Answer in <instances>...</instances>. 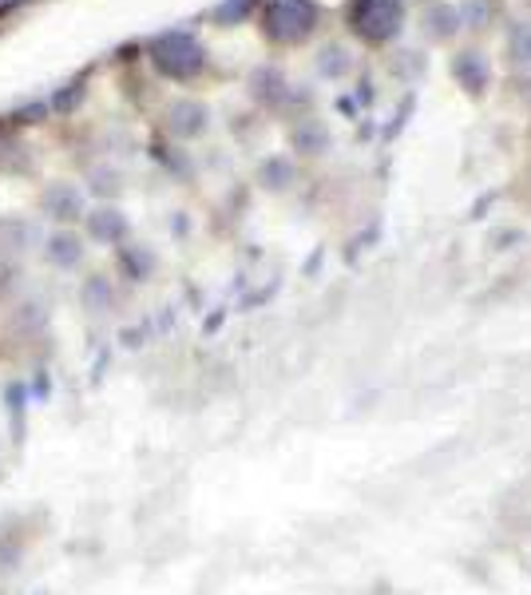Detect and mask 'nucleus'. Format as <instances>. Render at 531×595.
I'll use <instances>...</instances> for the list:
<instances>
[{
	"mask_svg": "<svg viewBox=\"0 0 531 595\" xmlns=\"http://www.w3.org/2000/svg\"><path fill=\"white\" fill-rule=\"evenodd\" d=\"M152 64L167 80H195L207 68V48L190 32H163L152 40Z\"/></svg>",
	"mask_w": 531,
	"mask_h": 595,
	"instance_id": "1",
	"label": "nucleus"
},
{
	"mask_svg": "<svg viewBox=\"0 0 531 595\" xmlns=\"http://www.w3.org/2000/svg\"><path fill=\"white\" fill-rule=\"evenodd\" d=\"M317 24L313 0H270L262 12V32L278 44H302Z\"/></svg>",
	"mask_w": 531,
	"mask_h": 595,
	"instance_id": "2",
	"label": "nucleus"
},
{
	"mask_svg": "<svg viewBox=\"0 0 531 595\" xmlns=\"http://www.w3.org/2000/svg\"><path fill=\"white\" fill-rule=\"evenodd\" d=\"M350 24L361 40H373V44H385L400 32L405 24V4L400 0H353Z\"/></svg>",
	"mask_w": 531,
	"mask_h": 595,
	"instance_id": "3",
	"label": "nucleus"
},
{
	"mask_svg": "<svg viewBox=\"0 0 531 595\" xmlns=\"http://www.w3.org/2000/svg\"><path fill=\"white\" fill-rule=\"evenodd\" d=\"M40 211L56 223H76L84 215V191L76 183H48L40 195Z\"/></svg>",
	"mask_w": 531,
	"mask_h": 595,
	"instance_id": "4",
	"label": "nucleus"
},
{
	"mask_svg": "<svg viewBox=\"0 0 531 595\" xmlns=\"http://www.w3.org/2000/svg\"><path fill=\"white\" fill-rule=\"evenodd\" d=\"M207 123H210V112L199 100H175V104L167 107V132H171L175 140H199V135L207 132Z\"/></svg>",
	"mask_w": 531,
	"mask_h": 595,
	"instance_id": "5",
	"label": "nucleus"
},
{
	"mask_svg": "<svg viewBox=\"0 0 531 595\" xmlns=\"http://www.w3.org/2000/svg\"><path fill=\"white\" fill-rule=\"evenodd\" d=\"M87 235L95 238V243L104 246H115L127 238V215L115 207H95L92 215H87Z\"/></svg>",
	"mask_w": 531,
	"mask_h": 595,
	"instance_id": "6",
	"label": "nucleus"
},
{
	"mask_svg": "<svg viewBox=\"0 0 531 595\" xmlns=\"http://www.w3.org/2000/svg\"><path fill=\"white\" fill-rule=\"evenodd\" d=\"M48 263L60 266V270H72V266L84 263V243H80V235H72V230H56V235L48 238Z\"/></svg>",
	"mask_w": 531,
	"mask_h": 595,
	"instance_id": "7",
	"label": "nucleus"
},
{
	"mask_svg": "<svg viewBox=\"0 0 531 595\" xmlns=\"http://www.w3.org/2000/svg\"><path fill=\"white\" fill-rule=\"evenodd\" d=\"M452 72L468 92H485L488 76H492V72H488V60L480 57V52H460V57L452 60Z\"/></svg>",
	"mask_w": 531,
	"mask_h": 595,
	"instance_id": "8",
	"label": "nucleus"
},
{
	"mask_svg": "<svg viewBox=\"0 0 531 595\" xmlns=\"http://www.w3.org/2000/svg\"><path fill=\"white\" fill-rule=\"evenodd\" d=\"M80 302H84L87 314H107L115 306V290L112 283H107L104 275H95L84 283V290H80Z\"/></svg>",
	"mask_w": 531,
	"mask_h": 595,
	"instance_id": "9",
	"label": "nucleus"
},
{
	"mask_svg": "<svg viewBox=\"0 0 531 595\" xmlns=\"http://www.w3.org/2000/svg\"><path fill=\"white\" fill-rule=\"evenodd\" d=\"M460 20H465V17H460V9H452V4H437V9L425 17L428 37H437V40L452 37V32L460 29Z\"/></svg>",
	"mask_w": 531,
	"mask_h": 595,
	"instance_id": "10",
	"label": "nucleus"
},
{
	"mask_svg": "<svg viewBox=\"0 0 531 595\" xmlns=\"http://www.w3.org/2000/svg\"><path fill=\"white\" fill-rule=\"evenodd\" d=\"M508 48H512L516 64H531V20H520V24L508 32Z\"/></svg>",
	"mask_w": 531,
	"mask_h": 595,
	"instance_id": "11",
	"label": "nucleus"
},
{
	"mask_svg": "<svg viewBox=\"0 0 531 595\" xmlns=\"http://www.w3.org/2000/svg\"><path fill=\"white\" fill-rule=\"evenodd\" d=\"M317 68H322L325 76H345V72H350V57H345V48H337V44L322 48V57H317Z\"/></svg>",
	"mask_w": 531,
	"mask_h": 595,
	"instance_id": "12",
	"label": "nucleus"
},
{
	"mask_svg": "<svg viewBox=\"0 0 531 595\" xmlns=\"http://www.w3.org/2000/svg\"><path fill=\"white\" fill-rule=\"evenodd\" d=\"M290 179H294V171H290V163L285 160H270L262 167V183L270 191H282V187H290Z\"/></svg>",
	"mask_w": 531,
	"mask_h": 595,
	"instance_id": "13",
	"label": "nucleus"
},
{
	"mask_svg": "<svg viewBox=\"0 0 531 595\" xmlns=\"http://www.w3.org/2000/svg\"><path fill=\"white\" fill-rule=\"evenodd\" d=\"M124 270H132L135 283H143V278L152 275V255H147V250H139V246H127V250H124Z\"/></svg>",
	"mask_w": 531,
	"mask_h": 595,
	"instance_id": "14",
	"label": "nucleus"
},
{
	"mask_svg": "<svg viewBox=\"0 0 531 595\" xmlns=\"http://www.w3.org/2000/svg\"><path fill=\"white\" fill-rule=\"evenodd\" d=\"M250 84H254L258 100H278V84H282V80H278V72L262 68V72H254V80H250Z\"/></svg>",
	"mask_w": 531,
	"mask_h": 595,
	"instance_id": "15",
	"label": "nucleus"
},
{
	"mask_svg": "<svg viewBox=\"0 0 531 595\" xmlns=\"http://www.w3.org/2000/svg\"><path fill=\"white\" fill-rule=\"evenodd\" d=\"M250 4H254V0H227V4H219V12H215V17H219L222 24H230V20H242V17H247Z\"/></svg>",
	"mask_w": 531,
	"mask_h": 595,
	"instance_id": "16",
	"label": "nucleus"
},
{
	"mask_svg": "<svg viewBox=\"0 0 531 595\" xmlns=\"http://www.w3.org/2000/svg\"><path fill=\"white\" fill-rule=\"evenodd\" d=\"M80 100H84V84H72L67 92L56 95V107H60V112H72V107H76Z\"/></svg>",
	"mask_w": 531,
	"mask_h": 595,
	"instance_id": "17",
	"label": "nucleus"
},
{
	"mask_svg": "<svg viewBox=\"0 0 531 595\" xmlns=\"http://www.w3.org/2000/svg\"><path fill=\"white\" fill-rule=\"evenodd\" d=\"M92 191H100V195H115V191H119V183H115L112 171H95V175H92Z\"/></svg>",
	"mask_w": 531,
	"mask_h": 595,
	"instance_id": "18",
	"label": "nucleus"
},
{
	"mask_svg": "<svg viewBox=\"0 0 531 595\" xmlns=\"http://www.w3.org/2000/svg\"><path fill=\"white\" fill-rule=\"evenodd\" d=\"M40 115H44V104H32V107H20L17 120L20 123H40Z\"/></svg>",
	"mask_w": 531,
	"mask_h": 595,
	"instance_id": "19",
	"label": "nucleus"
}]
</instances>
